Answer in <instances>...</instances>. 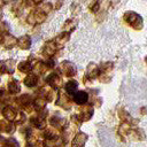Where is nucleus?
I'll return each instance as SVG.
<instances>
[{
	"label": "nucleus",
	"instance_id": "1",
	"mask_svg": "<svg viewBox=\"0 0 147 147\" xmlns=\"http://www.w3.org/2000/svg\"><path fill=\"white\" fill-rule=\"evenodd\" d=\"M74 99H75V101H76L77 103H83V102H85V101L87 100V94H86L85 92L79 91V92H77V93L75 94Z\"/></svg>",
	"mask_w": 147,
	"mask_h": 147
}]
</instances>
